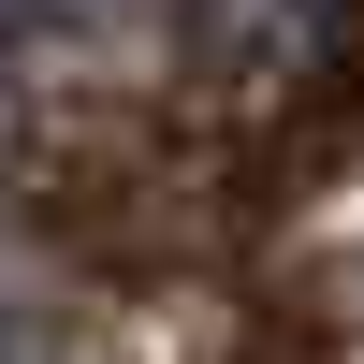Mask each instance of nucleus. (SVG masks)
Masks as SVG:
<instances>
[{"mask_svg":"<svg viewBox=\"0 0 364 364\" xmlns=\"http://www.w3.org/2000/svg\"><path fill=\"white\" fill-rule=\"evenodd\" d=\"M102 0H0V44H29V29H87Z\"/></svg>","mask_w":364,"mask_h":364,"instance_id":"nucleus-1","label":"nucleus"},{"mask_svg":"<svg viewBox=\"0 0 364 364\" xmlns=\"http://www.w3.org/2000/svg\"><path fill=\"white\" fill-rule=\"evenodd\" d=\"M0 291H15V262H0Z\"/></svg>","mask_w":364,"mask_h":364,"instance_id":"nucleus-2","label":"nucleus"}]
</instances>
